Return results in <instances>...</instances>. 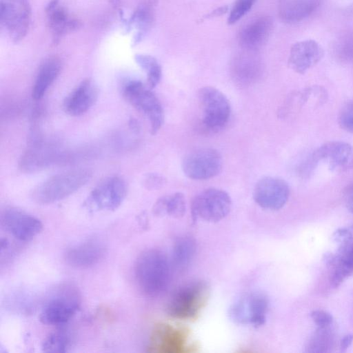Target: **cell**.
Segmentation results:
<instances>
[{"instance_id": "6da1fadb", "label": "cell", "mask_w": 353, "mask_h": 353, "mask_svg": "<svg viewBox=\"0 0 353 353\" xmlns=\"http://www.w3.org/2000/svg\"><path fill=\"white\" fill-rule=\"evenodd\" d=\"M134 276L143 294L150 297L159 296L167 289L170 281V261L161 250H145L135 261Z\"/></svg>"}, {"instance_id": "7a4b0ae2", "label": "cell", "mask_w": 353, "mask_h": 353, "mask_svg": "<svg viewBox=\"0 0 353 353\" xmlns=\"http://www.w3.org/2000/svg\"><path fill=\"white\" fill-rule=\"evenodd\" d=\"M210 295V287L203 280L188 282L170 295L166 312L170 317L183 321L195 320L205 307Z\"/></svg>"}, {"instance_id": "3957f363", "label": "cell", "mask_w": 353, "mask_h": 353, "mask_svg": "<svg viewBox=\"0 0 353 353\" xmlns=\"http://www.w3.org/2000/svg\"><path fill=\"white\" fill-rule=\"evenodd\" d=\"M92 176L90 170L79 168L55 174L38 185L32 198L39 204H50L62 200L81 188Z\"/></svg>"}, {"instance_id": "277c9868", "label": "cell", "mask_w": 353, "mask_h": 353, "mask_svg": "<svg viewBox=\"0 0 353 353\" xmlns=\"http://www.w3.org/2000/svg\"><path fill=\"white\" fill-rule=\"evenodd\" d=\"M123 97L148 119L150 131L155 134L163 123L164 114L162 105L157 97L148 86L139 80H130L122 87Z\"/></svg>"}, {"instance_id": "5b68a950", "label": "cell", "mask_w": 353, "mask_h": 353, "mask_svg": "<svg viewBox=\"0 0 353 353\" xmlns=\"http://www.w3.org/2000/svg\"><path fill=\"white\" fill-rule=\"evenodd\" d=\"M81 304L79 292L72 285H63L44 304L39 321L45 325H58L70 321Z\"/></svg>"}, {"instance_id": "8992f818", "label": "cell", "mask_w": 353, "mask_h": 353, "mask_svg": "<svg viewBox=\"0 0 353 353\" xmlns=\"http://www.w3.org/2000/svg\"><path fill=\"white\" fill-rule=\"evenodd\" d=\"M197 95L203 112V126L211 132H218L223 128L231 114L230 103L227 97L212 86L201 88Z\"/></svg>"}, {"instance_id": "52a82bcc", "label": "cell", "mask_w": 353, "mask_h": 353, "mask_svg": "<svg viewBox=\"0 0 353 353\" xmlns=\"http://www.w3.org/2000/svg\"><path fill=\"white\" fill-rule=\"evenodd\" d=\"M189 331L168 323L156 324L150 336L146 351L150 353H186L194 347L189 343Z\"/></svg>"}, {"instance_id": "ba28073f", "label": "cell", "mask_w": 353, "mask_h": 353, "mask_svg": "<svg viewBox=\"0 0 353 353\" xmlns=\"http://www.w3.org/2000/svg\"><path fill=\"white\" fill-rule=\"evenodd\" d=\"M232 200L225 191L214 188H208L197 194L192 201L191 212L194 221L202 219L217 222L230 212Z\"/></svg>"}, {"instance_id": "9c48e42d", "label": "cell", "mask_w": 353, "mask_h": 353, "mask_svg": "<svg viewBox=\"0 0 353 353\" xmlns=\"http://www.w3.org/2000/svg\"><path fill=\"white\" fill-rule=\"evenodd\" d=\"M269 309L267 296L259 292L246 294L230 307L229 315L236 323L259 327L263 325Z\"/></svg>"}, {"instance_id": "30bf717a", "label": "cell", "mask_w": 353, "mask_h": 353, "mask_svg": "<svg viewBox=\"0 0 353 353\" xmlns=\"http://www.w3.org/2000/svg\"><path fill=\"white\" fill-rule=\"evenodd\" d=\"M223 160L220 153L211 148L196 149L183 159L181 168L184 174L193 180H207L221 171Z\"/></svg>"}, {"instance_id": "8fae6325", "label": "cell", "mask_w": 353, "mask_h": 353, "mask_svg": "<svg viewBox=\"0 0 353 353\" xmlns=\"http://www.w3.org/2000/svg\"><path fill=\"white\" fill-rule=\"evenodd\" d=\"M126 194L125 182L119 176H110L92 190L85 205L92 211H114L121 205Z\"/></svg>"}, {"instance_id": "7c38bea8", "label": "cell", "mask_w": 353, "mask_h": 353, "mask_svg": "<svg viewBox=\"0 0 353 353\" xmlns=\"http://www.w3.org/2000/svg\"><path fill=\"white\" fill-rule=\"evenodd\" d=\"M31 14L28 0H1V23L14 42L26 37L30 24Z\"/></svg>"}, {"instance_id": "4fadbf2b", "label": "cell", "mask_w": 353, "mask_h": 353, "mask_svg": "<svg viewBox=\"0 0 353 353\" xmlns=\"http://www.w3.org/2000/svg\"><path fill=\"white\" fill-rule=\"evenodd\" d=\"M3 228L21 241H29L43 229L41 221L36 216L14 208L5 209L1 215Z\"/></svg>"}, {"instance_id": "5bb4252c", "label": "cell", "mask_w": 353, "mask_h": 353, "mask_svg": "<svg viewBox=\"0 0 353 353\" xmlns=\"http://www.w3.org/2000/svg\"><path fill=\"white\" fill-rule=\"evenodd\" d=\"M290 196L288 183L278 177L265 176L255 185L253 191L254 201L262 208L278 210L287 203Z\"/></svg>"}, {"instance_id": "9a60e30c", "label": "cell", "mask_w": 353, "mask_h": 353, "mask_svg": "<svg viewBox=\"0 0 353 353\" xmlns=\"http://www.w3.org/2000/svg\"><path fill=\"white\" fill-rule=\"evenodd\" d=\"M317 165L319 161L327 163L335 172H346L353 169V145L339 141L325 143L310 156Z\"/></svg>"}, {"instance_id": "2e32d148", "label": "cell", "mask_w": 353, "mask_h": 353, "mask_svg": "<svg viewBox=\"0 0 353 353\" xmlns=\"http://www.w3.org/2000/svg\"><path fill=\"white\" fill-rule=\"evenodd\" d=\"M263 66L256 52L244 50L236 54L230 63V74L240 87L256 83L261 77Z\"/></svg>"}, {"instance_id": "e0dca14e", "label": "cell", "mask_w": 353, "mask_h": 353, "mask_svg": "<svg viewBox=\"0 0 353 353\" xmlns=\"http://www.w3.org/2000/svg\"><path fill=\"white\" fill-rule=\"evenodd\" d=\"M63 158L53 146L35 139L21 155L19 168L24 172H34Z\"/></svg>"}, {"instance_id": "ac0fdd59", "label": "cell", "mask_w": 353, "mask_h": 353, "mask_svg": "<svg viewBox=\"0 0 353 353\" xmlns=\"http://www.w3.org/2000/svg\"><path fill=\"white\" fill-rule=\"evenodd\" d=\"M99 94L96 83L90 79H85L65 97L63 110L71 116L81 115L95 104Z\"/></svg>"}, {"instance_id": "d6986e66", "label": "cell", "mask_w": 353, "mask_h": 353, "mask_svg": "<svg viewBox=\"0 0 353 353\" xmlns=\"http://www.w3.org/2000/svg\"><path fill=\"white\" fill-rule=\"evenodd\" d=\"M324 52L314 40L307 39L294 43L290 50L288 65L295 72L304 74L317 64Z\"/></svg>"}, {"instance_id": "ffe728a7", "label": "cell", "mask_w": 353, "mask_h": 353, "mask_svg": "<svg viewBox=\"0 0 353 353\" xmlns=\"http://www.w3.org/2000/svg\"><path fill=\"white\" fill-rule=\"evenodd\" d=\"M273 30L269 16H261L248 23L239 34V42L244 50L256 52L268 41Z\"/></svg>"}, {"instance_id": "44dd1931", "label": "cell", "mask_w": 353, "mask_h": 353, "mask_svg": "<svg viewBox=\"0 0 353 353\" xmlns=\"http://www.w3.org/2000/svg\"><path fill=\"white\" fill-rule=\"evenodd\" d=\"M104 254L103 243L99 239H91L68 249L64 259L69 265L85 269L98 263Z\"/></svg>"}, {"instance_id": "7402d4cb", "label": "cell", "mask_w": 353, "mask_h": 353, "mask_svg": "<svg viewBox=\"0 0 353 353\" xmlns=\"http://www.w3.org/2000/svg\"><path fill=\"white\" fill-rule=\"evenodd\" d=\"M46 12L54 43L82 26L81 21L72 17L66 8L59 3V0H51L46 7Z\"/></svg>"}, {"instance_id": "603a6c76", "label": "cell", "mask_w": 353, "mask_h": 353, "mask_svg": "<svg viewBox=\"0 0 353 353\" xmlns=\"http://www.w3.org/2000/svg\"><path fill=\"white\" fill-rule=\"evenodd\" d=\"M325 261L332 267L330 283L334 288L338 287L353 274V242H342L336 254L327 255Z\"/></svg>"}, {"instance_id": "cb8c5ba5", "label": "cell", "mask_w": 353, "mask_h": 353, "mask_svg": "<svg viewBox=\"0 0 353 353\" xmlns=\"http://www.w3.org/2000/svg\"><path fill=\"white\" fill-rule=\"evenodd\" d=\"M321 3V0H281L279 14L286 23H297L312 14Z\"/></svg>"}, {"instance_id": "d4e9b609", "label": "cell", "mask_w": 353, "mask_h": 353, "mask_svg": "<svg viewBox=\"0 0 353 353\" xmlns=\"http://www.w3.org/2000/svg\"><path fill=\"white\" fill-rule=\"evenodd\" d=\"M61 68V61L57 57H49L42 63L32 87V97L34 100L43 98L60 74Z\"/></svg>"}, {"instance_id": "484cf974", "label": "cell", "mask_w": 353, "mask_h": 353, "mask_svg": "<svg viewBox=\"0 0 353 353\" xmlns=\"http://www.w3.org/2000/svg\"><path fill=\"white\" fill-rule=\"evenodd\" d=\"M155 6L154 1H145L138 6L131 16L130 26L137 30L134 37V44L139 43L152 28L155 19Z\"/></svg>"}, {"instance_id": "4316f807", "label": "cell", "mask_w": 353, "mask_h": 353, "mask_svg": "<svg viewBox=\"0 0 353 353\" xmlns=\"http://www.w3.org/2000/svg\"><path fill=\"white\" fill-rule=\"evenodd\" d=\"M196 251L195 239L189 235L177 238L172 248V261L174 267L179 270L186 269L191 263Z\"/></svg>"}, {"instance_id": "83f0119b", "label": "cell", "mask_w": 353, "mask_h": 353, "mask_svg": "<svg viewBox=\"0 0 353 353\" xmlns=\"http://www.w3.org/2000/svg\"><path fill=\"white\" fill-rule=\"evenodd\" d=\"M186 203L183 194L175 192L158 199L152 207V212L158 216L168 215L179 219L184 215Z\"/></svg>"}, {"instance_id": "f1b7e54d", "label": "cell", "mask_w": 353, "mask_h": 353, "mask_svg": "<svg viewBox=\"0 0 353 353\" xmlns=\"http://www.w3.org/2000/svg\"><path fill=\"white\" fill-rule=\"evenodd\" d=\"M330 327H318L307 343V352L324 353L332 350L335 345V336Z\"/></svg>"}, {"instance_id": "f546056e", "label": "cell", "mask_w": 353, "mask_h": 353, "mask_svg": "<svg viewBox=\"0 0 353 353\" xmlns=\"http://www.w3.org/2000/svg\"><path fill=\"white\" fill-rule=\"evenodd\" d=\"M134 60L146 73L148 87L151 90L154 88L160 82L162 75L158 61L152 56L144 54H137Z\"/></svg>"}, {"instance_id": "4dcf8cb0", "label": "cell", "mask_w": 353, "mask_h": 353, "mask_svg": "<svg viewBox=\"0 0 353 353\" xmlns=\"http://www.w3.org/2000/svg\"><path fill=\"white\" fill-rule=\"evenodd\" d=\"M70 339L64 331H56L49 334L41 343V350L44 352H65L69 347Z\"/></svg>"}, {"instance_id": "1f68e13d", "label": "cell", "mask_w": 353, "mask_h": 353, "mask_svg": "<svg viewBox=\"0 0 353 353\" xmlns=\"http://www.w3.org/2000/svg\"><path fill=\"white\" fill-rule=\"evenodd\" d=\"M336 58L343 63H353V32H346L336 40L334 48Z\"/></svg>"}, {"instance_id": "d6a6232c", "label": "cell", "mask_w": 353, "mask_h": 353, "mask_svg": "<svg viewBox=\"0 0 353 353\" xmlns=\"http://www.w3.org/2000/svg\"><path fill=\"white\" fill-rule=\"evenodd\" d=\"M256 0H236L228 18V23L234 24L243 18L252 8Z\"/></svg>"}, {"instance_id": "836d02e7", "label": "cell", "mask_w": 353, "mask_h": 353, "mask_svg": "<svg viewBox=\"0 0 353 353\" xmlns=\"http://www.w3.org/2000/svg\"><path fill=\"white\" fill-rule=\"evenodd\" d=\"M339 123L342 129L353 133V100L347 102L341 110Z\"/></svg>"}, {"instance_id": "e575fe53", "label": "cell", "mask_w": 353, "mask_h": 353, "mask_svg": "<svg viewBox=\"0 0 353 353\" xmlns=\"http://www.w3.org/2000/svg\"><path fill=\"white\" fill-rule=\"evenodd\" d=\"M166 183L165 179L157 173H148L143 180L145 188L150 190H157L163 187Z\"/></svg>"}, {"instance_id": "d590c367", "label": "cell", "mask_w": 353, "mask_h": 353, "mask_svg": "<svg viewBox=\"0 0 353 353\" xmlns=\"http://www.w3.org/2000/svg\"><path fill=\"white\" fill-rule=\"evenodd\" d=\"M311 317L318 327H329L332 325L333 318L332 315L323 310H314L311 313Z\"/></svg>"}, {"instance_id": "8d00e7d4", "label": "cell", "mask_w": 353, "mask_h": 353, "mask_svg": "<svg viewBox=\"0 0 353 353\" xmlns=\"http://www.w3.org/2000/svg\"><path fill=\"white\" fill-rule=\"evenodd\" d=\"M344 196L347 208L353 214V182L347 187Z\"/></svg>"}, {"instance_id": "74e56055", "label": "cell", "mask_w": 353, "mask_h": 353, "mask_svg": "<svg viewBox=\"0 0 353 353\" xmlns=\"http://www.w3.org/2000/svg\"><path fill=\"white\" fill-rule=\"evenodd\" d=\"M228 6L219 7V8L214 10L213 11H212L211 12H210L205 17H203V19H208V18L221 16L222 14H224L228 11Z\"/></svg>"}, {"instance_id": "f35d334b", "label": "cell", "mask_w": 353, "mask_h": 353, "mask_svg": "<svg viewBox=\"0 0 353 353\" xmlns=\"http://www.w3.org/2000/svg\"><path fill=\"white\" fill-rule=\"evenodd\" d=\"M352 341L353 334H349L344 336V337L342 339L341 341V350L342 352L345 351L348 348V347L352 344Z\"/></svg>"}]
</instances>
